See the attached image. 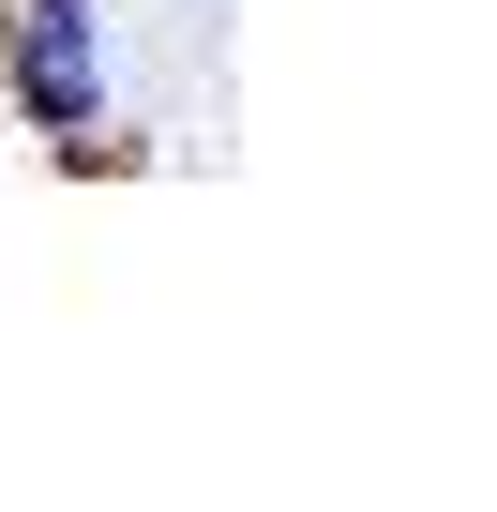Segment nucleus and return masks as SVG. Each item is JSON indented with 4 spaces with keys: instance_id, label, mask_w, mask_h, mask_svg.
I'll return each instance as SVG.
<instances>
[{
    "instance_id": "f257e3e1",
    "label": "nucleus",
    "mask_w": 497,
    "mask_h": 512,
    "mask_svg": "<svg viewBox=\"0 0 497 512\" xmlns=\"http://www.w3.org/2000/svg\"><path fill=\"white\" fill-rule=\"evenodd\" d=\"M0 121L16 136H91L121 121V61H106V0H16L0 16Z\"/></svg>"
},
{
    "instance_id": "f03ea898",
    "label": "nucleus",
    "mask_w": 497,
    "mask_h": 512,
    "mask_svg": "<svg viewBox=\"0 0 497 512\" xmlns=\"http://www.w3.org/2000/svg\"><path fill=\"white\" fill-rule=\"evenodd\" d=\"M0 16H16V0H0Z\"/></svg>"
}]
</instances>
